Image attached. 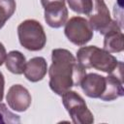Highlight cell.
Wrapping results in <instances>:
<instances>
[{"label":"cell","mask_w":124,"mask_h":124,"mask_svg":"<svg viewBox=\"0 0 124 124\" xmlns=\"http://www.w3.org/2000/svg\"><path fill=\"white\" fill-rule=\"evenodd\" d=\"M51 65L48 70L49 87L57 95L62 96L73 86L80 84L86 75L71 51L65 48H55L51 51Z\"/></svg>","instance_id":"obj_1"},{"label":"cell","mask_w":124,"mask_h":124,"mask_svg":"<svg viewBox=\"0 0 124 124\" xmlns=\"http://www.w3.org/2000/svg\"><path fill=\"white\" fill-rule=\"evenodd\" d=\"M77 60L85 69L93 68L107 74L113 73L121 63L110 52L96 46H81L77 52Z\"/></svg>","instance_id":"obj_2"},{"label":"cell","mask_w":124,"mask_h":124,"mask_svg":"<svg viewBox=\"0 0 124 124\" xmlns=\"http://www.w3.org/2000/svg\"><path fill=\"white\" fill-rule=\"evenodd\" d=\"M17 35L20 45L31 51L44 48L46 36L42 24L35 19H26L17 26Z\"/></svg>","instance_id":"obj_3"},{"label":"cell","mask_w":124,"mask_h":124,"mask_svg":"<svg viewBox=\"0 0 124 124\" xmlns=\"http://www.w3.org/2000/svg\"><path fill=\"white\" fill-rule=\"evenodd\" d=\"M62 103L75 124H91L94 117L83 98L76 91L69 90L62 95Z\"/></svg>","instance_id":"obj_4"},{"label":"cell","mask_w":124,"mask_h":124,"mask_svg":"<svg viewBox=\"0 0 124 124\" xmlns=\"http://www.w3.org/2000/svg\"><path fill=\"white\" fill-rule=\"evenodd\" d=\"M64 33L71 43L79 46L86 45L93 38V30L87 19L81 16L70 18L65 23Z\"/></svg>","instance_id":"obj_5"},{"label":"cell","mask_w":124,"mask_h":124,"mask_svg":"<svg viewBox=\"0 0 124 124\" xmlns=\"http://www.w3.org/2000/svg\"><path fill=\"white\" fill-rule=\"evenodd\" d=\"M93 9L88 15V23L92 30L105 35L110 29L115 20H112L108 8L104 0H92Z\"/></svg>","instance_id":"obj_6"},{"label":"cell","mask_w":124,"mask_h":124,"mask_svg":"<svg viewBox=\"0 0 124 124\" xmlns=\"http://www.w3.org/2000/svg\"><path fill=\"white\" fill-rule=\"evenodd\" d=\"M122 69L123 64L121 62L118 68L113 73L108 74V76L106 77V89L99 99H101L102 101L109 102L116 100L117 98L124 95Z\"/></svg>","instance_id":"obj_7"},{"label":"cell","mask_w":124,"mask_h":124,"mask_svg":"<svg viewBox=\"0 0 124 124\" xmlns=\"http://www.w3.org/2000/svg\"><path fill=\"white\" fill-rule=\"evenodd\" d=\"M6 100L8 106L16 111L23 112L31 105L32 98L29 91L20 84H15L8 90Z\"/></svg>","instance_id":"obj_8"},{"label":"cell","mask_w":124,"mask_h":124,"mask_svg":"<svg viewBox=\"0 0 124 124\" xmlns=\"http://www.w3.org/2000/svg\"><path fill=\"white\" fill-rule=\"evenodd\" d=\"M45 20L52 28H60L67 22L68 10L65 2H54L44 7Z\"/></svg>","instance_id":"obj_9"},{"label":"cell","mask_w":124,"mask_h":124,"mask_svg":"<svg viewBox=\"0 0 124 124\" xmlns=\"http://www.w3.org/2000/svg\"><path fill=\"white\" fill-rule=\"evenodd\" d=\"M79 85L87 97L100 98L106 89V77L90 73L84 76Z\"/></svg>","instance_id":"obj_10"},{"label":"cell","mask_w":124,"mask_h":124,"mask_svg":"<svg viewBox=\"0 0 124 124\" xmlns=\"http://www.w3.org/2000/svg\"><path fill=\"white\" fill-rule=\"evenodd\" d=\"M47 72V64L44 57H33L26 62L24 69L25 78L31 82H37L42 80Z\"/></svg>","instance_id":"obj_11"},{"label":"cell","mask_w":124,"mask_h":124,"mask_svg":"<svg viewBox=\"0 0 124 124\" xmlns=\"http://www.w3.org/2000/svg\"><path fill=\"white\" fill-rule=\"evenodd\" d=\"M105 36L104 40V49L110 52H121L124 48V36L120 26H116L109 30Z\"/></svg>","instance_id":"obj_12"},{"label":"cell","mask_w":124,"mask_h":124,"mask_svg":"<svg viewBox=\"0 0 124 124\" xmlns=\"http://www.w3.org/2000/svg\"><path fill=\"white\" fill-rule=\"evenodd\" d=\"M6 68L13 74L21 75L24 72L26 59L25 56L18 50H12L7 54L6 60Z\"/></svg>","instance_id":"obj_13"},{"label":"cell","mask_w":124,"mask_h":124,"mask_svg":"<svg viewBox=\"0 0 124 124\" xmlns=\"http://www.w3.org/2000/svg\"><path fill=\"white\" fill-rule=\"evenodd\" d=\"M16 5L15 0H0V29L14 15Z\"/></svg>","instance_id":"obj_14"},{"label":"cell","mask_w":124,"mask_h":124,"mask_svg":"<svg viewBox=\"0 0 124 124\" xmlns=\"http://www.w3.org/2000/svg\"><path fill=\"white\" fill-rule=\"evenodd\" d=\"M67 2L70 9L79 15L88 16L93 9L92 0H67Z\"/></svg>","instance_id":"obj_15"},{"label":"cell","mask_w":124,"mask_h":124,"mask_svg":"<svg viewBox=\"0 0 124 124\" xmlns=\"http://www.w3.org/2000/svg\"><path fill=\"white\" fill-rule=\"evenodd\" d=\"M20 118L18 115L10 111L7 107L0 102V123H19Z\"/></svg>","instance_id":"obj_16"},{"label":"cell","mask_w":124,"mask_h":124,"mask_svg":"<svg viewBox=\"0 0 124 124\" xmlns=\"http://www.w3.org/2000/svg\"><path fill=\"white\" fill-rule=\"evenodd\" d=\"M7 57V52H6V48L4 46V45L2 43H0V66L3 65V63L5 62Z\"/></svg>","instance_id":"obj_17"},{"label":"cell","mask_w":124,"mask_h":124,"mask_svg":"<svg viewBox=\"0 0 124 124\" xmlns=\"http://www.w3.org/2000/svg\"><path fill=\"white\" fill-rule=\"evenodd\" d=\"M4 87H5V79L3 74L0 72V102L3 100L4 97Z\"/></svg>","instance_id":"obj_18"},{"label":"cell","mask_w":124,"mask_h":124,"mask_svg":"<svg viewBox=\"0 0 124 124\" xmlns=\"http://www.w3.org/2000/svg\"><path fill=\"white\" fill-rule=\"evenodd\" d=\"M54 2H65V0H41L43 7H45L50 3H54Z\"/></svg>","instance_id":"obj_19"}]
</instances>
